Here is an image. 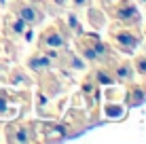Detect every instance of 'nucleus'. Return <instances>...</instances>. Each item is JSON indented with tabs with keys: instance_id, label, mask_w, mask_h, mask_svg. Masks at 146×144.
I'll use <instances>...</instances> for the list:
<instances>
[{
	"instance_id": "obj_10",
	"label": "nucleus",
	"mask_w": 146,
	"mask_h": 144,
	"mask_svg": "<svg viewBox=\"0 0 146 144\" xmlns=\"http://www.w3.org/2000/svg\"><path fill=\"white\" fill-rule=\"evenodd\" d=\"M4 23H7V32L11 34V36H23V34L28 32V28H30L23 19H19L17 15H13V13L7 17V21H4Z\"/></svg>"
},
{
	"instance_id": "obj_11",
	"label": "nucleus",
	"mask_w": 146,
	"mask_h": 144,
	"mask_svg": "<svg viewBox=\"0 0 146 144\" xmlns=\"http://www.w3.org/2000/svg\"><path fill=\"white\" fill-rule=\"evenodd\" d=\"M91 44H93L95 53H98V57H100V64H108L110 59H112V51H110V47L106 42H102L95 34H91Z\"/></svg>"
},
{
	"instance_id": "obj_6",
	"label": "nucleus",
	"mask_w": 146,
	"mask_h": 144,
	"mask_svg": "<svg viewBox=\"0 0 146 144\" xmlns=\"http://www.w3.org/2000/svg\"><path fill=\"white\" fill-rule=\"evenodd\" d=\"M7 140L9 142H32L34 138V129L30 125H19V123H15V125H9V129H7Z\"/></svg>"
},
{
	"instance_id": "obj_7",
	"label": "nucleus",
	"mask_w": 146,
	"mask_h": 144,
	"mask_svg": "<svg viewBox=\"0 0 146 144\" xmlns=\"http://www.w3.org/2000/svg\"><path fill=\"white\" fill-rule=\"evenodd\" d=\"M28 68H30V70H34L36 74H44V72H49L53 68V59L49 57L44 51H38V53H34V55H30Z\"/></svg>"
},
{
	"instance_id": "obj_5",
	"label": "nucleus",
	"mask_w": 146,
	"mask_h": 144,
	"mask_svg": "<svg viewBox=\"0 0 146 144\" xmlns=\"http://www.w3.org/2000/svg\"><path fill=\"white\" fill-rule=\"evenodd\" d=\"M76 49H78V53H80V57L85 59V62H89V64H100V57H98V53H95V49H93V44H91V34H78L76 36Z\"/></svg>"
},
{
	"instance_id": "obj_18",
	"label": "nucleus",
	"mask_w": 146,
	"mask_h": 144,
	"mask_svg": "<svg viewBox=\"0 0 146 144\" xmlns=\"http://www.w3.org/2000/svg\"><path fill=\"white\" fill-rule=\"evenodd\" d=\"M83 93L85 96H95V81L93 78H85L83 81Z\"/></svg>"
},
{
	"instance_id": "obj_16",
	"label": "nucleus",
	"mask_w": 146,
	"mask_h": 144,
	"mask_svg": "<svg viewBox=\"0 0 146 144\" xmlns=\"http://www.w3.org/2000/svg\"><path fill=\"white\" fill-rule=\"evenodd\" d=\"M66 21H68V28L74 32V36L83 34V26H80V21H78V15L74 13V11H72V13H68V19H66Z\"/></svg>"
},
{
	"instance_id": "obj_15",
	"label": "nucleus",
	"mask_w": 146,
	"mask_h": 144,
	"mask_svg": "<svg viewBox=\"0 0 146 144\" xmlns=\"http://www.w3.org/2000/svg\"><path fill=\"white\" fill-rule=\"evenodd\" d=\"M62 138H66V127H62V125L47 127V140H62Z\"/></svg>"
},
{
	"instance_id": "obj_2",
	"label": "nucleus",
	"mask_w": 146,
	"mask_h": 144,
	"mask_svg": "<svg viewBox=\"0 0 146 144\" xmlns=\"http://www.w3.org/2000/svg\"><path fill=\"white\" fill-rule=\"evenodd\" d=\"M110 36H112L114 44L119 47V51L123 53H133L135 49L140 47V42H142V36L140 34H135L131 26H125V28H112L110 30Z\"/></svg>"
},
{
	"instance_id": "obj_22",
	"label": "nucleus",
	"mask_w": 146,
	"mask_h": 144,
	"mask_svg": "<svg viewBox=\"0 0 146 144\" xmlns=\"http://www.w3.org/2000/svg\"><path fill=\"white\" fill-rule=\"evenodd\" d=\"M0 4H7V0H0Z\"/></svg>"
},
{
	"instance_id": "obj_21",
	"label": "nucleus",
	"mask_w": 146,
	"mask_h": 144,
	"mask_svg": "<svg viewBox=\"0 0 146 144\" xmlns=\"http://www.w3.org/2000/svg\"><path fill=\"white\" fill-rule=\"evenodd\" d=\"M133 2H138V4H146V0H133Z\"/></svg>"
},
{
	"instance_id": "obj_8",
	"label": "nucleus",
	"mask_w": 146,
	"mask_h": 144,
	"mask_svg": "<svg viewBox=\"0 0 146 144\" xmlns=\"http://www.w3.org/2000/svg\"><path fill=\"white\" fill-rule=\"evenodd\" d=\"M110 70L114 74V81L117 83H131L133 78V66L129 62H119V64H112Z\"/></svg>"
},
{
	"instance_id": "obj_19",
	"label": "nucleus",
	"mask_w": 146,
	"mask_h": 144,
	"mask_svg": "<svg viewBox=\"0 0 146 144\" xmlns=\"http://www.w3.org/2000/svg\"><path fill=\"white\" fill-rule=\"evenodd\" d=\"M7 108H9V98L4 91H0V117L7 115Z\"/></svg>"
},
{
	"instance_id": "obj_14",
	"label": "nucleus",
	"mask_w": 146,
	"mask_h": 144,
	"mask_svg": "<svg viewBox=\"0 0 146 144\" xmlns=\"http://www.w3.org/2000/svg\"><path fill=\"white\" fill-rule=\"evenodd\" d=\"M104 117H108V119H123L125 117V108L121 106V104L106 102L104 104Z\"/></svg>"
},
{
	"instance_id": "obj_20",
	"label": "nucleus",
	"mask_w": 146,
	"mask_h": 144,
	"mask_svg": "<svg viewBox=\"0 0 146 144\" xmlns=\"http://www.w3.org/2000/svg\"><path fill=\"white\" fill-rule=\"evenodd\" d=\"M89 4V0H72V7L74 9H85Z\"/></svg>"
},
{
	"instance_id": "obj_17",
	"label": "nucleus",
	"mask_w": 146,
	"mask_h": 144,
	"mask_svg": "<svg viewBox=\"0 0 146 144\" xmlns=\"http://www.w3.org/2000/svg\"><path fill=\"white\" fill-rule=\"evenodd\" d=\"M133 72H138L140 76H146V55H138V57H135Z\"/></svg>"
},
{
	"instance_id": "obj_3",
	"label": "nucleus",
	"mask_w": 146,
	"mask_h": 144,
	"mask_svg": "<svg viewBox=\"0 0 146 144\" xmlns=\"http://www.w3.org/2000/svg\"><path fill=\"white\" fill-rule=\"evenodd\" d=\"M112 17L121 21V26H138L142 21V15H140L133 0H121L112 9Z\"/></svg>"
},
{
	"instance_id": "obj_13",
	"label": "nucleus",
	"mask_w": 146,
	"mask_h": 144,
	"mask_svg": "<svg viewBox=\"0 0 146 144\" xmlns=\"http://www.w3.org/2000/svg\"><path fill=\"white\" fill-rule=\"evenodd\" d=\"M62 51H64V62H66L72 70H85V68H87L85 59L78 57L76 51H70V49H62Z\"/></svg>"
},
{
	"instance_id": "obj_4",
	"label": "nucleus",
	"mask_w": 146,
	"mask_h": 144,
	"mask_svg": "<svg viewBox=\"0 0 146 144\" xmlns=\"http://www.w3.org/2000/svg\"><path fill=\"white\" fill-rule=\"evenodd\" d=\"M66 34L62 32L57 26H51V28H47L42 34H40V38H38V47L42 49H64L66 47Z\"/></svg>"
},
{
	"instance_id": "obj_1",
	"label": "nucleus",
	"mask_w": 146,
	"mask_h": 144,
	"mask_svg": "<svg viewBox=\"0 0 146 144\" xmlns=\"http://www.w3.org/2000/svg\"><path fill=\"white\" fill-rule=\"evenodd\" d=\"M13 15L23 19L28 26H38L44 17V11L36 0H15L13 2Z\"/></svg>"
},
{
	"instance_id": "obj_9",
	"label": "nucleus",
	"mask_w": 146,
	"mask_h": 144,
	"mask_svg": "<svg viewBox=\"0 0 146 144\" xmlns=\"http://www.w3.org/2000/svg\"><path fill=\"white\" fill-rule=\"evenodd\" d=\"M125 100H127V106H129V108L142 106V104L146 102V89H144L142 85H129Z\"/></svg>"
},
{
	"instance_id": "obj_12",
	"label": "nucleus",
	"mask_w": 146,
	"mask_h": 144,
	"mask_svg": "<svg viewBox=\"0 0 146 144\" xmlns=\"http://www.w3.org/2000/svg\"><path fill=\"white\" fill-rule=\"evenodd\" d=\"M93 81L98 83V85H104V87H108V85H114V74H112V70H110V68H104V64L100 68H95L93 70Z\"/></svg>"
}]
</instances>
